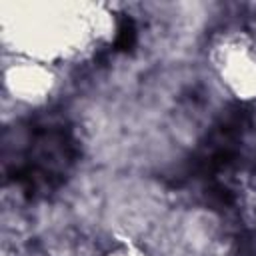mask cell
I'll use <instances>...</instances> for the list:
<instances>
[{
	"mask_svg": "<svg viewBox=\"0 0 256 256\" xmlns=\"http://www.w3.org/2000/svg\"><path fill=\"white\" fill-rule=\"evenodd\" d=\"M136 42H138L136 22L128 14H122L120 20H118V32H116V40H114V50L116 52H132Z\"/></svg>",
	"mask_w": 256,
	"mask_h": 256,
	"instance_id": "7a4b0ae2",
	"label": "cell"
},
{
	"mask_svg": "<svg viewBox=\"0 0 256 256\" xmlns=\"http://www.w3.org/2000/svg\"><path fill=\"white\" fill-rule=\"evenodd\" d=\"M76 158L78 144L72 126L52 112L30 116L4 132V180L28 200L56 192L66 182Z\"/></svg>",
	"mask_w": 256,
	"mask_h": 256,
	"instance_id": "6da1fadb",
	"label": "cell"
},
{
	"mask_svg": "<svg viewBox=\"0 0 256 256\" xmlns=\"http://www.w3.org/2000/svg\"><path fill=\"white\" fill-rule=\"evenodd\" d=\"M206 200L216 208H230L236 202V194L224 182L212 180L210 186H206Z\"/></svg>",
	"mask_w": 256,
	"mask_h": 256,
	"instance_id": "3957f363",
	"label": "cell"
}]
</instances>
